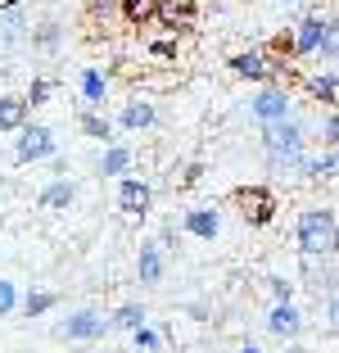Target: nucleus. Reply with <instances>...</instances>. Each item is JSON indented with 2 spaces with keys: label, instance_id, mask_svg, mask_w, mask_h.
<instances>
[{
  "label": "nucleus",
  "instance_id": "nucleus-35",
  "mask_svg": "<svg viewBox=\"0 0 339 353\" xmlns=\"http://www.w3.org/2000/svg\"><path fill=\"white\" fill-rule=\"evenodd\" d=\"M280 5H294V0H280Z\"/></svg>",
  "mask_w": 339,
  "mask_h": 353
},
{
  "label": "nucleus",
  "instance_id": "nucleus-36",
  "mask_svg": "<svg viewBox=\"0 0 339 353\" xmlns=\"http://www.w3.org/2000/svg\"><path fill=\"white\" fill-rule=\"evenodd\" d=\"M321 5H335V0H321Z\"/></svg>",
  "mask_w": 339,
  "mask_h": 353
},
{
  "label": "nucleus",
  "instance_id": "nucleus-2",
  "mask_svg": "<svg viewBox=\"0 0 339 353\" xmlns=\"http://www.w3.org/2000/svg\"><path fill=\"white\" fill-rule=\"evenodd\" d=\"M263 150H267L271 168H294V159L303 154V127L280 118V123H263Z\"/></svg>",
  "mask_w": 339,
  "mask_h": 353
},
{
  "label": "nucleus",
  "instance_id": "nucleus-22",
  "mask_svg": "<svg viewBox=\"0 0 339 353\" xmlns=\"http://www.w3.org/2000/svg\"><path fill=\"white\" fill-rule=\"evenodd\" d=\"M54 303H59V294H54V290H32L28 299H23V312H28V317H45Z\"/></svg>",
  "mask_w": 339,
  "mask_h": 353
},
{
  "label": "nucleus",
  "instance_id": "nucleus-25",
  "mask_svg": "<svg viewBox=\"0 0 339 353\" xmlns=\"http://www.w3.org/2000/svg\"><path fill=\"white\" fill-rule=\"evenodd\" d=\"M50 95H54V82H50V77H37V82L28 86V95H23V104H28V109H41Z\"/></svg>",
  "mask_w": 339,
  "mask_h": 353
},
{
  "label": "nucleus",
  "instance_id": "nucleus-16",
  "mask_svg": "<svg viewBox=\"0 0 339 353\" xmlns=\"http://www.w3.org/2000/svg\"><path fill=\"white\" fill-rule=\"evenodd\" d=\"M77 127H82L91 141H104V145L113 141V123H109V118H100L95 109H82V114H77Z\"/></svg>",
  "mask_w": 339,
  "mask_h": 353
},
{
  "label": "nucleus",
  "instance_id": "nucleus-6",
  "mask_svg": "<svg viewBox=\"0 0 339 353\" xmlns=\"http://www.w3.org/2000/svg\"><path fill=\"white\" fill-rule=\"evenodd\" d=\"M54 154V132L41 123H23L19 127V145H14V159L19 163H41V159Z\"/></svg>",
  "mask_w": 339,
  "mask_h": 353
},
{
  "label": "nucleus",
  "instance_id": "nucleus-14",
  "mask_svg": "<svg viewBox=\"0 0 339 353\" xmlns=\"http://www.w3.org/2000/svg\"><path fill=\"white\" fill-rule=\"evenodd\" d=\"M23 123H32V109L23 104V95H0V132H19Z\"/></svg>",
  "mask_w": 339,
  "mask_h": 353
},
{
  "label": "nucleus",
  "instance_id": "nucleus-12",
  "mask_svg": "<svg viewBox=\"0 0 339 353\" xmlns=\"http://www.w3.org/2000/svg\"><path fill=\"white\" fill-rule=\"evenodd\" d=\"M267 331L280 335V340H294V335L303 331V317H298L294 303H276V308L267 312Z\"/></svg>",
  "mask_w": 339,
  "mask_h": 353
},
{
  "label": "nucleus",
  "instance_id": "nucleus-1",
  "mask_svg": "<svg viewBox=\"0 0 339 353\" xmlns=\"http://www.w3.org/2000/svg\"><path fill=\"white\" fill-rule=\"evenodd\" d=\"M335 250V208L312 204L298 213V254L303 259H330Z\"/></svg>",
  "mask_w": 339,
  "mask_h": 353
},
{
  "label": "nucleus",
  "instance_id": "nucleus-34",
  "mask_svg": "<svg viewBox=\"0 0 339 353\" xmlns=\"http://www.w3.org/2000/svg\"><path fill=\"white\" fill-rule=\"evenodd\" d=\"M285 353H308V349H298V344H289V349H285Z\"/></svg>",
  "mask_w": 339,
  "mask_h": 353
},
{
  "label": "nucleus",
  "instance_id": "nucleus-9",
  "mask_svg": "<svg viewBox=\"0 0 339 353\" xmlns=\"http://www.w3.org/2000/svg\"><path fill=\"white\" fill-rule=\"evenodd\" d=\"M249 109H254L258 123H280V118H289V91L280 82H267L263 91L254 95V104H249Z\"/></svg>",
  "mask_w": 339,
  "mask_h": 353
},
{
  "label": "nucleus",
  "instance_id": "nucleus-23",
  "mask_svg": "<svg viewBox=\"0 0 339 353\" xmlns=\"http://www.w3.org/2000/svg\"><path fill=\"white\" fill-rule=\"evenodd\" d=\"M104 91H109V82L100 77V68H82V95H86V104H100Z\"/></svg>",
  "mask_w": 339,
  "mask_h": 353
},
{
  "label": "nucleus",
  "instance_id": "nucleus-5",
  "mask_svg": "<svg viewBox=\"0 0 339 353\" xmlns=\"http://www.w3.org/2000/svg\"><path fill=\"white\" fill-rule=\"evenodd\" d=\"M150 208H154L150 181H145V176H123V181H118V213H123L127 222H141V218H150Z\"/></svg>",
  "mask_w": 339,
  "mask_h": 353
},
{
  "label": "nucleus",
  "instance_id": "nucleus-19",
  "mask_svg": "<svg viewBox=\"0 0 339 353\" xmlns=\"http://www.w3.org/2000/svg\"><path fill=\"white\" fill-rule=\"evenodd\" d=\"M72 195H77V186L59 176V181H50V186L41 190V204H45V208H68V204H72Z\"/></svg>",
  "mask_w": 339,
  "mask_h": 353
},
{
  "label": "nucleus",
  "instance_id": "nucleus-30",
  "mask_svg": "<svg viewBox=\"0 0 339 353\" xmlns=\"http://www.w3.org/2000/svg\"><path fill=\"white\" fill-rule=\"evenodd\" d=\"M271 294H276V303H289V299H294V285L280 281V276H271Z\"/></svg>",
  "mask_w": 339,
  "mask_h": 353
},
{
  "label": "nucleus",
  "instance_id": "nucleus-7",
  "mask_svg": "<svg viewBox=\"0 0 339 353\" xmlns=\"http://www.w3.org/2000/svg\"><path fill=\"white\" fill-rule=\"evenodd\" d=\"M330 32H335V19H321V14H308V19L298 23L294 32H289V41H294V59H308V54L321 50V41H326Z\"/></svg>",
  "mask_w": 339,
  "mask_h": 353
},
{
  "label": "nucleus",
  "instance_id": "nucleus-18",
  "mask_svg": "<svg viewBox=\"0 0 339 353\" xmlns=\"http://www.w3.org/2000/svg\"><path fill=\"white\" fill-rule=\"evenodd\" d=\"M127 168H132V150L127 145H109L100 159V172L104 176H127Z\"/></svg>",
  "mask_w": 339,
  "mask_h": 353
},
{
  "label": "nucleus",
  "instance_id": "nucleus-28",
  "mask_svg": "<svg viewBox=\"0 0 339 353\" xmlns=\"http://www.w3.org/2000/svg\"><path fill=\"white\" fill-rule=\"evenodd\" d=\"M132 335H136V349H150V353H154V349H158V335H154V331H150V326H136V331H132Z\"/></svg>",
  "mask_w": 339,
  "mask_h": 353
},
{
  "label": "nucleus",
  "instance_id": "nucleus-33",
  "mask_svg": "<svg viewBox=\"0 0 339 353\" xmlns=\"http://www.w3.org/2000/svg\"><path fill=\"white\" fill-rule=\"evenodd\" d=\"M240 353H263V349H258V344H245V349H240Z\"/></svg>",
  "mask_w": 339,
  "mask_h": 353
},
{
  "label": "nucleus",
  "instance_id": "nucleus-29",
  "mask_svg": "<svg viewBox=\"0 0 339 353\" xmlns=\"http://www.w3.org/2000/svg\"><path fill=\"white\" fill-rule=\"evenodd\" d=\"M14 303H19L14 285H10V281H0V317H5V312H14Z\"/></svg>",
  "mask_w": 339,
  "mask_h": 353
},
{
  "label": "nucleus",
  "instance_id": "nucleus-20",
  "mask_svg": "<svg viewBox=\"0 0 339 353\" xmlns=\"http://www.w3.org/2000/svg\"><path fill=\"white\" fill-rule=\"evenodd\" d=\"M154 104H145V100H136V104H127L123 109V127H132V132H141V127H154Z\"/></svg>",
  "mask_w": 339,
  "mask_h": 353
},
{
  "label": "nucleus",
  "instance_id": "nucleus-10",
  "mask_svg": "<svg viewBox=\"0 0 339 353\" xmlns=\"http://www.w3.org/2000/svg\"><path fill=\"white\" fill-rule=\"evenodd\" d=\"M195 19H199L195 0H158V5H154V23H163L172 37H176V32H190Z\"/></svg>",
  "mask_w": 339,
  "mask_h": 353
},
{
  "label": "nucleus",
  "instance_id": "nucleus-21",
  "mask_svg": "<svg viewBox=\"0 0 339 353\" xmlns=\"http://www.w3.org/2000/svg\"><path fill=\"white\" fill-rule=\"evenodd\" d=\"M109 326H118V331H136V326H145V308H141V303H123V308L109 317Z\"/></svg>",
  "mask_w": 339,
  "mask_h": 353
},
{
  "label": "nucleus",
  "instance_id": "nucleus-27",
  "mask_svg": "<svg viewBox=\"0 0 339 353\" xmlns=\"http://www.w3.org/2000/svg\"><path fill=\"white\" fill-rule=\"evenodd\" d=\"M321 136H326L321 145H326V150H335V136H339V118H335V109H326V127H321Z\"/></svg>",
  "mask_w": 339,
  "mask_h": 353
},
{
  "label": "nucleus",
  "instance_id": "nucleus-11",
  "mask_svg": "<svg viewBox=\"0 0 339 353\" xmlns=\"http://www.w3.org/2000/svg\"><path fill=\"white\" fill-rule=\"evenodd\" d=\"M181 227L190 231L195 240H213L217 231H222V218H217V208H208V204H204V208H190V213L181 218Z\"/></svg>",
  "mask_w": 339,
  "mask_h": 353
},
{
  "label": "nucleus",
  "instance_id": "nucleus-26",
  "mask_svg": "<svg viewBox=\"0 0 339 353\" xmlns=\"http://www.w3.org/2000/svg\"><path fill=\"white\" fill-rule=\"evenodd\" d=\"M86 14L95 23H109V19H118V0H86Z\"/></svg>",
  "mask_w": 339,
  "mask_h": 353
},
{
  "label": "nucleus",
  "instance_id": "nucleus-15",
  "mask_svg": "<svg viewBox=\"0 0 339 353\" xmlns=\"http://www.w3.org/2000/svg\"><path fill=\"white\" fill-rule=\"evenodd\" d=\"M154 5L158 0H118V19H127L132 28H150L154 23Z\"/></svg>",
  "mask_w": 339,
  "mask_h": 353
},
{
  "label": "nucleus",
  "instance_id": "nucleus-8",
  "mask_svg": "<svg viewBox=\"0 0 339 353\" xmlns=\"http://www.w3.org/2000/svg\"><path fill=\"white\" fill-rule=\"evenodd\" d=\"M104 326H109V317H104V312L77 308V312H68V322H63L54 335H59V340H100Z\"/></svg>",
  "mask_w": 339,
  "mask_h": 353
},
{
  "label": "nucleus",
  "instance_id": "nucleus-3",
  "mask_svg": "<svg viewBox=\"0 0 339 353\" xmlns=\"http://www.w3.org/2000/svg\"><path fill=\"white\" fill-rule=\"evenodd\" d=\"M226 68H231L240 82L267 86V82H280V77H285L289 63L276 59V54H267V50H240V54H231V59H226Z\"/></svg>",
  "mask_w": 339,
  "mask_h": 353
},
{
  "label": "nucleus",
  "instance_id": "nucleus-13",
  "mask_svg": "<svg viewBox=\"0 0 339 353\" xmlns=\"http://www.w3.org/2000/svg\"><path fill=\"white\" fill-rule=\"evenodd\" d=\"M136 272H141V285H158L163 281V245H141V259H136Z\"/></svg>",
  "mask_w": 339,
  "mask_h": 353
},
{
  "label": "nucleus",
  "instance_id": "nucleus-24",
  "mask_svg": "<svg viewBox=\"0 0 339 353\" xmlns=\"http://www.w3.org/2000/svg\"><path fill=\"white\" fill-rule=\"evenodd\" d=\"M59 41H63V28L59 23H41V28H37V37H32V46H37V50H59Z\"/></svg>",
  "mask_w": 339,
  "mask_h": 353
},
{
  "label": "nucleus",
  "instance_id": "nucleus-4",
  "mask_svg": "<svg viewBox=\"0 0 339 353\" xmlns=\"http://www.w3.org/2000/svg\"><path fill=\"white\" fill-rule=\"evenodd\" d=\"M236 204H240V213H245L249 227H271L276 213H280V199H276V190H271V186H240L236 190Z\"/></svg>",
  "mask_w": 339,
  "mask_h": 353
},
{
  "label": "nucleus",
  "instance_id": "nucleus-32",
  "mask_svg": "<svg viewBox=\"0 0 339 353\" xmlns=\"http://www.w3.org/2000/svg\"><path fill=\"white\" fill-rule=\"evenodd\" d=\"M154 54H163V59H167V54H176V41H158V46H154Z\"/></svg>",
  "mask_w": 339,
  "mask_h": 353
},
{
  "label": "nucleus",
  "instance_id": "nucleus-31",
  "mask_svg": "<svg viewBox=\"0 0 339 353\" xmlns=\"http://www.w3.org/2000/svg\"><path fill=\"white\" fill-rule=\"evenodd\" d=\"M199 176H204V168H199V163H190V168H185V176H181V186H195Z\"/></svg>",
  "mask_w": 339,
  "mask_h": 353
},
{
  "label": "nucleus",
  "instance_id": "nucleus-17",
  "mask_svg": "<svg viewBox=\"0 0 339 353\" xmlns=\"http://www.w3.org/2000/svg\"><path fill=\"white\" fill-rule=\"evenodd\" d=\"M308 91H312V100L317 104H326V109H335L339 104V86H335V73H321V77H308Z\"/></svg>",
  "mask_w": 339,
  "mask_h": 353
}]
</instances>
